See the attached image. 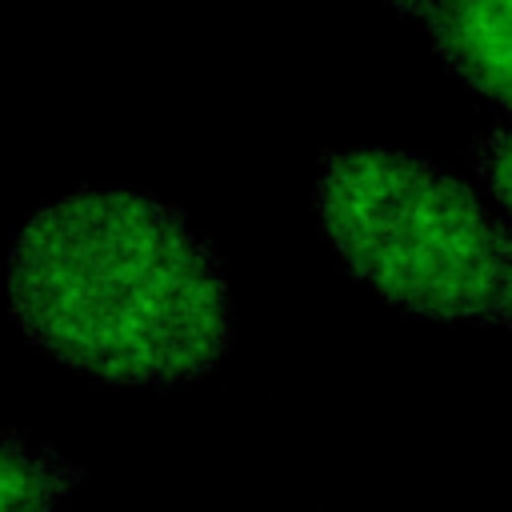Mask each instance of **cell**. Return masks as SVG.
Instances as JSON below:
<instances>
[{
  "mask_svg": "<svg viewBox=\"0 0 512 512\" xmlns=\"http://www.w3.org/2000/svg\"><path fill=\"white\" fill-rule=\"evenodd\" d=\"M8 304L36 348L124 388L188 384L232 340L216 248L180 208L128 188L36 208L8 252Z\"/></svg>",
  "mask_w": 512,
  "mask_h": 512,
  "instance_id": "obj_1",
  "label": "cell"
},
{
  "mask_svg": "<svg viewBox=\"0 0 512 512\" xmlns=\"http://www.w3.org/2000/svg\"><path fill=\"white\" fill-rule=\"evenodd\" d=\"M316 216L348 272L408 316L512 328V220L436 160L328 152Z\"/></svg>",
  "mask_w": 512,
  "mask_h": 512,
  "instance_id": "obj_2",
  "label": "cell"
},
{
  "mask_svg": "<svg viewBox=\"0 0 512 512\" xmlns=\"http://www.w3.org/2000/svg\"><path fill=\"white\" fill-rule=\"evenodd\" d=\"M420 24L472 92L512 112V0H436Z\"/></svg>",
  "mask_w": 512,
  "mask_h": 512,
  "instance_id": "obj_3",
  "label": "cell"
},
{
  "mask_svg": "<svg viewBox=\"0 0 512 512\" xmlns=\"http://www.w3.org/2000/svg\"><path fill=\"white\" fill-rule=\"evenodd\" d=\"M84 480V468L48 444L0 432V512H56Z\"/></svg>",
  "mask_w": 512,
  "mask_h": 512,
  "instance_id": "obj_4",
  "label": "cell"
},
{
  "mask_svg": "<svg viewBox=\"0 0 512 512\" xmlns=\"http://www.w3.org/2000/svg\"><path fill=\"white\" fill-rule=\"evenodd\" d=\"M476 172L484 180V188L492 192V200L500 204V212L512 220V128H500V132H488L476 152Z\"/></svg>",
  "mask_w": 512,
  "mask_h": 512,
  "instance_id": "obj_5",
  "label": "cell"
},
{
  "mask_svg": "<svg viewBox=\"0 0 512 512\" xmlns=\"http://www.w3.org/2000/svg\"><path fill=\"white\" fill-rule=\"evenodd\" d=\"M388 4H392L400 16H412V20H420V16H424V12H428L436 0H388Z\"/></svg>",
  "mask_w": 512,
  "mask_h": 512,
  "instance_id": "obj_6",
  "label": "cell"
}]
</instances>
